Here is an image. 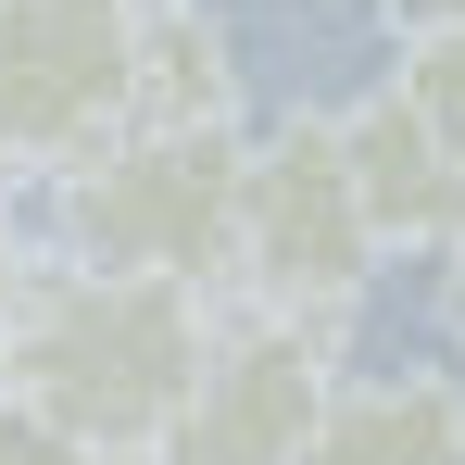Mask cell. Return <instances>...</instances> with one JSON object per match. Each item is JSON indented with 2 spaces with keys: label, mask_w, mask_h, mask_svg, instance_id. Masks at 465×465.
Wrapping results in <instances>:
<instances>
[{
  "label": "cell",
  "mask_w": 465,
  "mask_h": 465,
  "mask_svg": "<svg viewBox=\"0 0 465 465\" xmlns=\"http://www.w3.org/2000/svg\"><path fill=\"white\" fill-rule=\"evenodd\" d=\"M327 126H340V163H352V202H365L378 252H440V227L465 214V163L440 152V126H428L402 88L340 101Z\"/></svg>",
  "instance_id": "cell-6"
},
{
  "label": "cell",
  "mask_w": 465,
  "mask_h": 465,
  "mask_svg": "<svg viewBox=\"0 0 465 465\" xmlns=\"http://www.w3.org/2000/svg\"><path fill=\"white\" fill-rule=\"evenodd\" d=\"M378 227L352 202V163L327 114H277L264 139H239V214H227V290L264 314H340L378 290Z\"/></svg>",
  "instance_id": "cell-3"
},
{
  "label": "cell",
  "mask_w": 465,
  "mask_h": 465,
  "mask_svg": "<svg viewBox=\"0 0 465 465\" xmlns=\"http://www.w3.org/2000/svg\"><path fill=\"white\" fill-rule=\"evenodd\" d=\"M428 264H440V302H453V327H465V214L440 227V252H428Z\"/></svg>",
  "instance_id": "cell-12"
},
{
  "label": "cell",
  "mask_w": 465,
  "mask_h": 465,
  "mask_svg": "<svg viewBox=\"0 0 465 465\" xmlns=\"http://www.w3.org/2000/svg\"><path fill=\"white\" fill-rule=\"evenodd\" d=\"M390 25L415 38V25H465V0H390Z\"/></svg>",
  "instance_id": "cell-13"
},
{
  "label": "cell",
  "mask_w": 465,
  "mask_h": 465,
  "mask_svg": "<svg viewBox=\"0 0 465 465\" xmlns=\"http://www.w3.org/2000/svg\"><path fill=\"white\" fill-rule=\"evenodd\" d=\"M139 0H0V176H51L126 126Z\"/></svg>",
  "instance_id": "cell-5"
},
{
  "label": "cell",
  "mask_w": 465,
  "mask_h": 465,
  "mask_svg": "<svg viewBox=\"0 0 465 465\" xmlns=\"http://www.w3.org/2000/svg\"><path fill=\"white\" fill-rule=\"evenodd\" d=\"M214 352V290L189 277H114V264H38L0 327V402L38 415L64 453L139 465L176 390Z\"/></svg>",
  "instance_id": "cell-1"
},
{
  "label": "cell",
  "mask_w": 465,
  "mask_h": 465,
  "mask_svg": "<svg viewBox=\"0 0 465 465\" xmlns=\"http://www.w3.org/2000/svg\"><path fill=\"white\" fill-rule=\"evenodd\" d=\"M126 126H239V38L214 0H139V25H126Z\"/></svg>",
  "instance_id": "cell-8"
},
{
  "label": "cell",
  "mask_w": 465,
  "mask_h": 465,
  "mask_svg": "<svg viewBox=\"0 0 465 465\" xmlns=\"http://www.w3.org/2000/svg\"><path fill=\"white\" fill-rule=\"evenodd\" d=\"M390 88H402V101L440 126V152L465 163V25H415L402 64H390Z\"/></svg>",
  "instance_id": "cell-9"
},
{
  "label": "cell",
  "mask_w": 465,
  "mask_h": 465,
  "mask_svg": "<svg viewBox=\"0 0 465 465\" xmlns=\"http://www.w3.org/2000/svg\"><path fill=\"white\" fill-rule=\"evenodd\" d=\"M0 465H88V453H64L38 415H13V402H0Z\"/></svg>",
  "instance_id": "cell-10"
},
{
  "label": "cell",
  "mask_w": 465,
  "mask_h": 465,
  "mask_svg": "<svg viewBox=\"0 0 465 465\" xmlns=\"http://www.w3.org/2000/svg\"><path fill=\"white\" fill-rule=\"evenodd\" d=\"M327 378H340V314L239 302V314H214V352L176 390V415L139 465H302Z\"/></svg>",
  "instance_id": "cell-4"
},
{
  "label": "cell",
  "mask_w": 465,
  "mask_h": 465,
  "mask_svg": "<svg viewBox=\"0 0 465 465\" xmlns=\"http://www.w3.org/2000/svg\"><path fill=\"white\" fill-rule=\"evenodd\" d=\"M227 214H239V126H114L76 163H51L64 264L227 290Z\"/></svg>",
  "instance_id": "cell-2"
},
{
  "label": "cell",
  "mask_w": 465,
  "mask_h": 465,
  "mask_svg": "<svg viewBox=\"0 0 465 465\" xmlns=\"http://www.w3.org/2000/svg\"><path fill=\"white\" fill-rule=\"evenodd\" d=\"M302 465H465V378L453 365H402V378H327Z\"/></svg>",
  "instance_id": "cell-7"
},
{
  "label": "cell",
  "mask_w": 465,
  "mask_h": 465,
  "mask_svg": "<svg viewBox=\"0 0 465 465\" xmlns=\"http://www.w3.org/2000/svg\"><path fill=\"white\" fill-rule=\"evenodd\" d=\"M25 277H38V252H25V227H13V202H0V327H13V302H25Z\"/></svg>",
  "instance_id": "cell-11"
}]
</instances>
